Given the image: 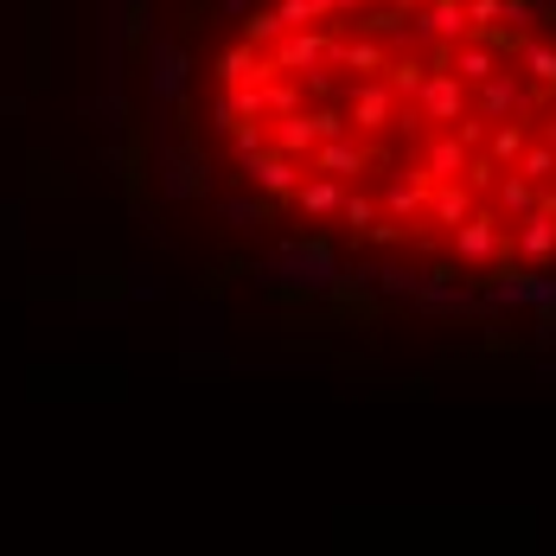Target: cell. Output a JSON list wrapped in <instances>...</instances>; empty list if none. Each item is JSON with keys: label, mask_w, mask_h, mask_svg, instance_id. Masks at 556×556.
Listing matches in <instances>:
<instances>
[{"label": "cell", "mask_w": 556, "mask_h": 556, "mask_svg": "<svg viewBox=\"0 0 556 556\" xmlns=\"http://www.w3.org/2000/svg\"><path fill=\"white\" fill-rule=\"evenodd\" d=\"M205 122L301 237L422 281L556 276V0H243Z\"/></svg>", "instance_id": "6da1fadb"}]
</instances>
